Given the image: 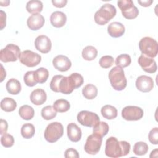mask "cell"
Wrapping results in <instances>:
<instances>
[{"instance_id": "1", "label": "cell", "mask_w": 158, "mask_h": 158, "mask_svg": "<svg viewBox=\"0 0 158 158\" xmlns=\"http://www.w3.org/2000/svg\"><path fill=\"white\" fill-rule=\"evenodd\" d=\"M83 81L82 75L78 73H73L69 77L57 75L52 77L50 82V88L56 93L69 94L75 89L80 88Z\"/></svg>"}, {"instance_id": "2", "label": "cell", "mask_w": 158, "mask_h": 158, "mask_svg": "<svg viewBox=\"0 0 158 158\" xmlns=\"http://www.w3.org/2000/svg\"><path fill=\"white\" fill-rule=\"evenodd\" d=\"M130 151V144L127 141H120L114 136L109 138L106 142L105 154L109 157L118 158L127 156Z\"/></svg>"}, {"instance_id": "3", "label": "cell", "mask_w": 158, "mask_h": 158, "mask_svg": "<svg viewBox=\"0 0 158 158\" xmlns=\"http://www.w3.org/2000/svg\"><path fill=\"white\" fill-rule=\"evenodd\" d=\"M116 8L114 6L107 3L102 5L94 14L95 22L100 25H104L109 22L116 15Z\"/></svg>"}, {"instance_id": "4", "label": "cell", "mask_w": 158, "mask_h": 158, "mask_svg": "<svg viewBox=\"0 0 158 158\" xmlns=\"http://www.w3.org/2000/svg\"><path fill=\"white\" fill-rule=\"evenodd\" d=\"M109 79L111 86L117 91L124 89L127 85V78L123 70L119 67H113L109 73Z\"/></svg>"}, {"instance_id": "5", "label": "cell", "mask_w": 158, "mask_h": 158, "mask_svg": "<svg viewBox=\"0 0 158 158\" xmlns=\"http://www.w3.org/2000/svg\"><path fill=\"white\" fill-rule=\"evenodd\" d=\"M139 49L143 54L150 57H155L158 53V43L154 39L146 36L143 38L138 44Z\"/></svg>"}, {"instance_id": "6", "label": "cell", "mask_w": 158, "mask_h": 158, "mask_svg": "<svg viewBox=\"0 0 158 158\" xmlns=\"http://www.w3.org/2000/svg\"><path fill=\"white\" fill-rule=\"evenodd\" d=\"M63 125L57 122L49 123L45 129L44 136L45 139L51 143H53L59 140L63 135Z\"/></svg>"}, {"instance_id": "7", "label": "cell", "mask_w": 158, "mask_h": 158, "mask_svg": "<svg viewBox=\"0 0 158 158\" xmlns=\"http://www.w3.org/2000/svg\"><path fill=\"white\" fill-rule=\"evenodd\" d=\"M19 47L14 44H8L0 51V60L3 62H15L20 55Z\"/></svg>"}, {"instance_id": "8", "label": "cell", "mask_w": 158, "mask_h": 158, "mask_svg": "<svg viewBox=\"0 0 158 158\" xmlns=\"http://www.w3.org/2000/svg\"><path fill=\"white\" fill-rule=\"evenodd\" d=\"M117 5L121 10L122 15L127 19H133L137 17L139 10L131 0L118 1Z\"/></svg>"}, {"instance_id": "9", "label": "cell", "mask_w": 158, "mask_h": 158, "mask_svg": "<svg viewBox=\"0 0 158 158\" xmlns=\"http://www.w3.org/2000/svg\"><path fill=\"white\" fill-rule=\"evenodd\" d=\"M102 141V137L93 133L88 136L84 146L85 152L91 155L99 152Z\"/></svg>"}, {"instance_id": "10", "label": "cell", "mask_w": 158, "mask_h": 158, "mask_svg": "<svg viewBox=\"0 0 158 158\" xmlns=\"http://www.w3.org/2000/svg\"><path fill=\"white\" fill-rule=\"evenodd\" d=\"M77 118L79 123L88 127H93L100 121L97 114L88 110L80 111L78 114Z\"/></svg>"}, {"instance_id": "11", "label": "cell", "mask_w": 158, "mask_h": 158, "mask_svg": "<svg viewBox=\"0 0 158 158\" xmlns=\"http://www.w3.org/2000/svg\"><path fill=\"white\" fill-rule=\"evenodd\" d=\"M20 62L28 67H33L38 65L41 60V57L40 54L30 50H25L20 53L19 56Z\"/></svg>"}, {"instance_id": "12", "label": "cell", "mask_w": 158, "mask_h": 158, "mask_svg": "<svg viewBox=\"0 0 158 158\" xmlns=\"http://www.w3.org/2000/svg\"><path fill=\"white\" fill-rule=\"evenodd\" d=\"M144 115L143 110L135 106H128L122 110V117L128 121H136L142 118Z\"/></svg>"}, {"instance_id": "13", "label": "cell", "mask_w": 158, "mask_h": 158, "mask_svg": "<svg viewBox=\"0 0 158 158\" xmlns=\"http://www.w3.org/2000/svg\"><path fill=\"white\" fill-rule=\"evenodd\" d=\"M138 62L143 70L147 73H153L157 71V67L156 62L152 57L142 54L139 57Z\"/></svg>"}, {"instance_id": "14", "label": "cell", "mask_w": 158, "mask_h": 158, "mask_svg": "<svg viewBox=\"0 0 158 158\" xmlns=\"http://www.w3.org/2000/svg\"><path fill=\"white\" fill-rule=\"evenodd\" d=\"M136 86L141 92H149L154 88V81L150 77L141 75L136 80Z\"/></svg>"}, {"instance_id": "15", "label": "cell", "mask_w": 158, "mask_h": 158, "mask_svg": "<svg viewBox=\"0 0 158 158\" xmlns=\"http://www.w3.org/2000/svg\"><path fill=\"white\" fill-rule=\"evenodd\" d=\"M36 49L43 54L48 53L52 47V43L50 39L46 35H42L38 36L35 41Z\"/></svg>"}, {"instance_id": "16", "label": "cell", "mask_w": 158, "mask_h": 158, "mask_svg": "<svg viewBox=\"0 0 158 158\" xmlns=\"http://www.w3.org/2000/svg\"><path fill=\"white\" fill-rule=\"evenodd\" d=\"M53 66L56 69L60 72H66L72 66V62L65 56L58 55L52 60Z\"/></svg>"}, {"instance_id": "17", "label": "cell", "mask_w": 158, "mask_h": 158, "mask_svg": "<svg viewBox=\"0 0 158 158\" xmlns=\"http://www.w3.org/2000/svg\"><path fill=\"white\" fill-rule=\"evenodd\" d=\"M44 18L41 14L35 13L33 14L28 18L27 24L30 30H38L43 27L44 24Z\"/></svg>"}, {"instance_id": "18", "label": "cell", "mask_w": 158, "mask_h": 158, "mask_svg": "<svg viewBox=\"0 0 158 158\" xmlns=\"http://www.w3.org/2000/svg\"><path fill=\"white\" fill-rule=\"evenodd\" d=\"M67 133L69 139L72 142L77 143L81 138V130L75 123H70L67 125Z\"/></svg>"}, {"instance_id": "19", "label": "cell", "mask_w": 158, "mask_h": 158, "mask_svg": "<svg viewBox=\"0 0 158 158\" xmlns=\"http://www.w3.org/2000/svg\"><path fill=\"white\" fill-rule=\"evenodd\" d=\"M125 31L124 25L118 22L110 23L107 27V32L109 35L113 38H119L122 36Z\"/></svg>"}, {"instance_id": "20", "label": "cell", "mask_w": 158, "mask_h": 158, "mask_svg": "<svg viewBox=\"0 0 158 158\" xmlns=\"http://www.w3.org/2000/svg\"><path fill=\"white\" fill-rule=\"evenodd\" d=\"M50 22L53 27L60 28L65 25L67 16L65 14L61 11H55L52 12L50 16Z\"/></svg>"}, {"instance_id": "21", "label": "cell", "mask_w": 158, "mask_h": 158, "mask_svg": "<svg viewBox=\"0 0 158 158\" xmlns=\"http://www.w3.org/2000/svg\"><path fill=\"white\" fill-rule=\"evenodd\" d=\"M30 98L33 104L40 106L46 102L47 95L44 90L41 88H37L31 93Z\"/></svg>"}, {"instance_id": "22", "label": "cell", "mask_w": 158, "mask_h": 158, "mask_svg": "<svg viewBox=\"0 0 158 158\" xmlns=\"http://www.w3.org/2000/svg\"><path fill=\"white\" fill-rule=\"evenodd\" d=\"M101 112L102 117L108 120H112L117 117V109L111 105H105L102 107L101 109Z\"/></svg>"}, {"instance_id": "23", "label": "cell", "mask_w": 158, "mask_h": 158, "mask_svg": "<svg viewBox=\"0 0 158 158\" xmlns=\"http://www.w3.org/2000/svg\"><path fill=\"white\" fill-rule=\"evenodd\" d=\"M6 89L9 94H17L21 91V84L19 80L15 78H10L6 83Z\"/></svg>"}, {"instance_id": "24", "label": "cell", "mask_w": 158, "mask_h": 158, "mask_svg": "<svg viewBox=\"0 0 158 158\" xmlns=\"http://www.w3.org/2000/svg\"><path fill=\"white\" fill-rule=\"evenodd\" d=\"M19 114L20 117L25 120H29L33 118L35 114L33 108L28 105H23L19 109Z\"/></svg>"}, {"instance_id": "25", "label": "cell", "mask_w": 158, "mask_h": 158, "mask_svg": "<svg viewBox=\"0 0 158 158\" xmlns=\"http://www.w3.org/2000/svg\"><path fill=\"white\" fill-rule=\"evenodd\" d=\"M16 107L17 102L11 98H4L1 101V108L5 112H12L16 109Z\"/></svg>"}, {"instance_id": "26", "label": "cell", "mask_w": 158, "mask_h": 158, "mask_svg": "<svg viewBox=\"0 0 158 158\" xmlns=\"http://www.w3.org/2000/svg\"><path fill=\"white\" fill-rule=\"evenodd\" d=\"M43 5L41 1L38 0H31L27 2L26 9L27 12L31 14L38 13L42 11Z\"/></svg>"}, {"instance_id": "27", "label": "cell", "mask_w": 158, "mask_h": 158, "mask_svg": "<svg viewBox=\"0 0 158 158\" xmlns=\"http://www.w3.org/2000/svg\"><path fill=\"white\" fill-rule=\"evenodd\" d=\"M82 94L87 99H93L97 96L98 89L93 84H87L82 89Z\"/></svg>"}, {"instance_id": "28", "label": "cell", "mask_w": 158, "mask_h": 158, "mask_svg": "<svg viewBox=\"0 0 158 158\" xmlns=\"http://www.w3.org/2000/svg\"><path fill=\"white\" fill-rule=\"evenodd\" d=\"M109 130L108 124L105 122H99L96 125L93 127V132L101 137L106 136Z\"/></svg>"}, {"instance_id": "29", "label": "cell", "mask_w": 158, "mask_h": 158, "mask_svg": "<svg viewBox=\"0 0 158 158\" xmlns=\"http://www.w3.org/2000/svg\"><path fill=\"white\" fill-rule=\"evenodd\" d=\"M81 55L85 60L91 61L97 57L98 51L93 46H87L83 49Z\"/></svg>"}, {"instance_id": "30", "label": "cell", "mask_w": 158, "mask_h": 158, "mask_svg": "<svg viewBox=\"0 0 158 158\" xmlns=\"http://www.w3.org/2000/svg\"><path fill=\"white\" fill-rule=\"evenodd\" d=\"M53 107L58 112H65L68 111L70 107L69 102L64 99H59L56 100L53 104Z\"/></svg>"}, {"instance_id": "31", "label": "cell", "mask_w": 158, "mask_h": 158, "mask_svg": "<svg viewBox=\"0 0 158 158\" xmlns=\"http://www.w3.org/2000/svg\"><path fill=\"white\" fill-rule=\"evenodd\" d=\"M49 77V72L48 69L44 67H40L35 71V80L37 83H45Z\"/></svg>"}, {"instance_id": "32", "label": "cell", "mask_w": 158, "mask_h": 158, "mask_svg": "<svg viewBox=\"0 0 158 158\" xmlns=\"http://www.w3.org/2000/svg\"><path fill=\"white\" fill-rule=\"evenodd\" d=\"M21 135L23 138L25 139L31 138L35 133V127L33 124L27 123L23 124L21 128Z\"/></svg>"}, {"instance_id": "33", "label": "cell", "mask_w": 158, "mask_h": 158, "mask_svg": "<svg viewBox=\"0 0 158 158\" xmlns=\"http://www.w3.org/2000/svg\"><path fill=\"white\" fill-rule=\"evenodd\" d=\"M148 145L145 142L139 141L134 144L133 151L136 156H143L148 152Z\"/></svg>"}, {"instance_id": "34", "label": "cell", "mask_w": 158, "mask_h": 158, "mask_svg": "<svg viewBox=\"0 0 158 158\" xmlns=\"http://www.w3.org/2000/svg\"><path fill=\"white\" fill-rule=\"evenodd\" d=\"M41 113L42 117L46 120L53 119L57 115V111L52 106H47L44 107L42 109Z\"/></svg>"}, {"instance_id": "35", "label": "cell", "mask_w": 158, "mask_h": 158, "mask_svg": "<svg viewBox=\"0 0 158 158\" xmlns=\"http://www.w3.org/2000/svg\"><path fill=\"white\" fill-rule=\"evenodd\" d=\"M131 62L130 56L127 54H122L119 55L115 59V64L120 68L128 67Z\"/></svg>"}, {"instance_id": "36", "label": "cell", "mask_w": 158, "mask_h": 158, "mask_svg": "<svg viewBox=\"0 0 158 158\" xmlns=\"http://www.w3.org/2000/svg\"><path fill=\"white\" fill-rule=\"evenodd\" d=\"M23 80L25 84L30 87L34 86L36 85L37 82L35 80V71H28L23 76Z\"/></svg>"}, {"instance_id": "37", "label": "cell", "mask_w": 158, "mask_h": 158, "mask_svg": "<svg viewBox=\"0 0 158 158\" xmlns=\"http://www.w3.org/2000/svg\"><path fill=\"white\" fill-rule=\"evenodd\" d=\"M1 143L5 148L12 147L14 143V137L11 135L6 133L1 136Z\"/></svg>"}, {"instance_id": "38", "label": "cell", "mask_w": 158, "mask_h": 158, "mask_svg": "<svg viewBox=\"0 0 158 158\" xmlns=\"http://www.w3.org/2000/svg\"><path fill=\"white\" fill-rule=\"evenodd\" d=\"M114 60L111 56H104L99 59V65L102 68L107 69L110 67L114 64Z\"/></svg>"}, {"instance_id": "39", "label": "cell", "mask_w": 158, "mask_h": 158, "mask_svg": "<svg viewBox=\"0 0 158 158\" xmlns=\"http://www.w3.org/2000/svg\"><path fill=\"white\" fill-rule=\"evenodd\" d=\"M149 141L152 144H158V128L155 127L151 130L148 135Z\"/></svg>"}, {"instance_id": "40", "label": "cell", "mask_w": 158, "mask_h": 158, "mask_svg": "<svg viewBox=\"0 0 158 158\" xmlns=\"http://www.w3.org/2000/svg\"><path fill=\"white\" fill-rule=\"evenodd\" d=\"M64 157L66 158H78L79 154L76 149L73 148H69L65 150L64 153Z\"/></svg>"}, {"instance_id": "41", "label": "cell", "mask_w": 158, "mask_h": 158, "mask_svg": "<svg viewBox=\"0 0 158 158\" xmlns=\"http://www.w3.org/2000/svg\"><path fill=\"white\" fill-rule=\"evenodd\" d=\"M8 128V123L6 120L4 119H1L0 123V134L1 135L6 133Z\"/></svg>"}, {"instance_id": "42", "label": "cell", "mask_w": 158, "mask_h": 158, "mask_svg": "<svg viewBox=\"0 0 158 158\" xmlns=\"http://www.w3.org/2000/svg\"><path fill=\"white\" fill-rule=\"evenodd\" d=\"M52 4L58 8H62L65 6L66 4L67 3V0H52Z\"/></svg>"}, {"instance_id": "43", "label": "cell", "mask_w": 158, "mask_h": 158, "mask_svg": "<svg viewBox=\"0 0 158 158\" xmlns=\"http://www.w3.org/2000/svg\"><path fill=\"white\" fill-rule=\"evenodd\" d=\"M1 13V30H2L6 25V14L2 10L0 11Z\"/></svg>"}, {"instance_id": "44", "label": "cell", "mask_w": 158, "mask_h": 158, "mask_svg": "<svg viewBox=\"0 0 158 158\" xmlns=\"http://www.w3.org/2000/svg\"><path fill=\"white\" fill-rule=\"evenodd\" d=\"M138 2L141 6H143V7H148V6H150L151 5V4L153 2V1L152 0H145V1H140V0H138Z\"/></svg>"}, {"instance_id": "45", "label": "cell", "mask_w": 158, "mask_h": 158, "mask_svg": "<svg viewBox=\"0 0 158 158\" xmlns=\"http://www.w3.org/2000/svg\"><path fill=\"white\" fill-rule=\"evenodd\" d=\"M0 3H1V6H9V4L10 3V1H1Z\"/></svg>"}]
</instances>
